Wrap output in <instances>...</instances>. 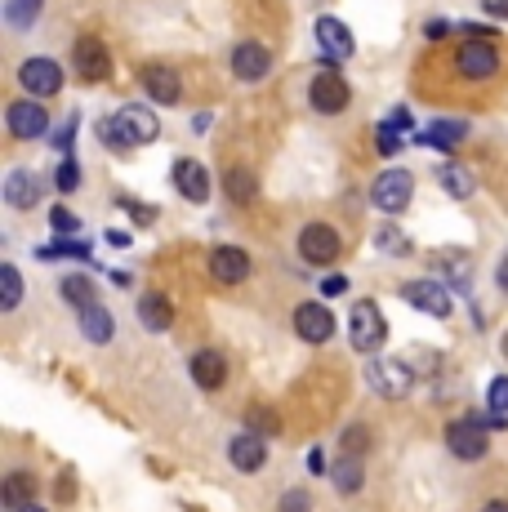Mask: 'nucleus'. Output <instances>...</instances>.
<instances>
[{
	"label": "nucleus",
	"instance_id": "nucleus-7",
	"mask_svg": "<svg viewBox=\"0 0 508 512\" xmlns=\"http://www.w3.org/2000/svg\"><path fill=\"white\" fill-rule=\"evenodd\" d=\"M5 125L14 139H41V134H50V112L36 98H14L5 107Z\"/></svg>",
	"mask_w": 508,
	"mask_h": 512
},
{
	"label": "nucleus",
	"instance_id": "nucleus-29",
	"mask_svg": "<svg viewBox=\"0 0 508 512\" xmlns=\"http://www.w3.org/2000/svg\"><path fill=\"white\" fill-rule=\"evenodd\" d=\"M58 294H63V299L72 303L76 312L90 308V303H99V294H94V281H90V277H81V272H72V277L58 281Z\"/></svg>",
	"mask_w": 508,
	"mask_h": 512
},
{
	"label": "nucleus",
	"instance_id": "nucleus-47",
	"mask_svg": "<svg viewBox=\"0 0 508 512\" xmlns=\"http://www.w3.org/2000/svg\"><path fill=\"white\" fill-rule=\"evenodd\" d=\"M103 241L112 245V250H130V232H121V228H112V232L103 236Z\"/></svg>",
	"mask_w": 508,
	"mask_h": 512
},
{
	"label": "nucleus",
	"instance_id": "nucleus-39",
	"mask_svg": "<svg viewBox=\"0 0 508 512\" xmlns=\"http://www.w3.org/2000/svg\"><path fill=\"white\" fill-rule=\"evenodd\" d=\"M379 152H384V156H397V152H402V139H397V125H393V121L379 125Z\"/></svg>",
	"mask_w": 508,
	"mask_h": 512
},
{
	"label": "nucleus",
	"instance_id": "nucleus-52",
	"mask_svg": "<svg viewBox=\"0 0 508 512\" xmlns=\"http://www.w3.org/2000/svg\"><path fill=\"white\" fill-rule=\"evenodd\" d=\"M495 281H500V290H508V259L500 263V272H495Z\"/></svg>",
	"mask_w": 508,
	"mask_h": 512
},
{
	"label": "nucleus",
	"instance_id": "nucleus-43",
	"mask_svg": "<svg viewBox=\"0 0 508 512\" xmlns=\"http://www.w3.org/2000/svg\"><path fill=\"white\" fill-rule=\"evenodd\" d=\"M344 290H348V277H339V272H335V277L321 281V299H339Z\"/></svg>",
	"mask_w": 508,
	"mask_h": 512
},
{
	"label": "nucleus",
	"instance_id": "nucleus-45",
	"mask_svg": "<svg viewBox=\"0 0 508 512\" xmlns=\"http://www.w3.org/2000/svg\"><path fill=\"white\" fill-rule=\"evenodd\" d=\"M308 472H317V477H321V472H330L326 450H321V446H312V450H308Z\"/></svg>",
	"mask_w": 508,
	"mask_h": 512
},
{
	"label": "nucleus",
	"instance_id": "nucleus-33",
	"mask_svg": "<svg viewBox=\"0 0 508 512\" xmlns=\"http://www.w3.org/2000/svg\"><path fill=\"white\" fill-rule=\"evenodd\" d=\"M254 192H259L254 174L246 170V165H232V170H228V196H232V201H250Z\"/></svg>",
	"mask_w": 508,
	"mask_h": 512
},
{
	"label": "nucleus",
	"instance_id": "nucleus-9",
	"mask_svg": "<svg viewBox=\"0 0 508 512\" xmlns=\"http://www.w3.org/2000/svg\"><path fill=\"white\" fill-rule=\"evenodd\" d=\"M18 85L32 98H54L63 90V67H58L54 58H27V63L18 67Z\"/></svg>",
	"mask_w": 508,
	"mask_h": 512
},
{
	"label": "nucleus",
	"instance_id": "nucleus-38",
	"mask_svg": "<svg viewBox=\"0 0 508 512\" xmlns=\"http://www.w3.org/2000/svg\"><path fill=\"white\" fill-rule=\"evenodd\" d=\"M375 241H379V250H388V254H410L406 236L397 232V228H379V232H375Z\"/></svg>",
	"mask_w": 508,
	"mask_h": 512
},
{
	"label": "nucleus",
	"instance_id": "nucleus-8",
	"mask_svg": "<svg viewBox=\"0 0 508 512\" xmlns=\"http://www.w3.org/2000/svg\"><path fill=\"white\" fill-rule=\"evenodd\" d=\"M402 299H406L415 312H428V317H437V321L451 317V294H446V285L433 281V277L406 281V285H402Z\"/></svg>",
	"mask_w": 508,
	"mask_h": 512
},
{
	"label": "nucleus",
	"instance_id": "nucleus-20",
	"mask_svg": "<svg viewBox=\"0 0 508 512\" xmlns=\"http://www.w3.org/2000/svg\"><path fill=\"white\" fill-rule=\"evenodd\" d=\"M428 268L442 272V277L451 281V290L468 294V268H473V259H468L464 250H433L428 254Z\"/></svg>",
	"mask_w": 508,
	"mask_h": 512
},
{
	"label": "nucleus",
	"instance_id": "nucleus-31",
	"mask_svg": "<svg viewBox=\"0 0 508 512\" xmlns=\"http://www.w3.org/2000/svg\"><path fill=\"white\" fill-rule=\"evenodd\" d=\"M18 303H23V277H18L14 263H5V268H0V308L18 312Z\"/></svg>",
	"mask_w": 508,
	"mask_h": 512
},
{
	"label": "nucleus",
	"instance_id": "nucleus-49",
	"mask_svg": "<svg viewBox=\"0 0 508 512\" xmlns=\"http://www.w3.org/2000/svg\"><path fill=\"white\" fill-rule=\"evenodd\" d=\"M58 499H76V481H72V477L58 481Z\"/></svg>",
	"mask_w": 508,
	"mask_h": 512
},
{
	"label": "nucleus",
	"instance_id": "nucleus-28",
	"mask_svg": "<svg viewBox=\"0 0 508 512\" xmlns=\"http://www.w3.org/2000/svg\"><path fill=\"white\" fill-rule=\"evenodd\" d=\"M437 183H442L446 192L455 196V201H468V196L477 192V179H473V174L464 170V165H455V161H446L442 170H437Z\"/></svg>",
	"mask_w": 508,
	"mask_h": 512
},
{
	"label": "nucleus",
	"instance_id": "nucleus-14",
	"mask_svg": "<svg viewBox=\"0 0 508 512\" xmlns=\"http://www.w3.org/2000/svg\"><path fill=\"white\" fill-rule=\"evenodd\" d=\"M317 45H321V54H326V67H339L344 58H353V49H357L353 32H348L335 14H321L317 18Z\"/></svg>",
	"mask_w": 508,
	"mask_h": 512
},
{
	"label": "nucleus",
	"instance_id": "nucleus-19",
	"mask_svg": "<svg viewBox=\"0 0 508 512\" xmlns=\"http://www.w3.org/2000/svg\"><path fill=\"white\" fill-rule=\"evenodd\" d=\"M174 187H179V196H188L192 205H205L210 201V174H205L201 161H174Z\"/></svg>",
	"mask_w": 508,
	"mask_h": 512
},
{
	"label": "nucleus",
	"instance_id": "nucleus-12",
	"mask_svg": "<svg viewBox=\"0 0 508 512\" xmlns=\"http://www.w3.org/2000/svg\"><path fill=\"white\" fill-rule=\"evenodd\" d=\"M455 67L468 76V81H486V76L500 72V49L491 41H464L455 54Z\"/></svg>",
	"mask_w": 508,
	"mask_h": 512
},
{
	"label": "nucleus",
	"instance_id": "nucleus-34",
	"mask_svg": "<svg viewBox=\"0 0 508 512\" xmlns=\"http://www.w3.org/2000/svg\"><path fill=\"white\" fill-rule=\"evenodd\" d=\"M486 410L491 415H508V374H495L491 388H486Z\"/></svg>",
	"mask_w": 508,
	"mask_h": 512
},
{
	"label": "nucleus",
	"instance_id": "nucleus-23",
	"mask_svg": "<svg viewBox=\"0 0 508 512\" xmlns=\"http://www.w3.org/2000/svg\"><path fill=\"white\" fill-rule=\"evenodd\" d=\"M36 201H41V183H36L27 170H9L5 174V205H14V210H32Z\"/></svg>",
	"mask_w": 508,
	"mask_h": 512
},
{
	"label": "nucleus",
	"instance_id": "nucleus-24",
	"mask_svg": "<svg viewBox=\"0 0 508 512\" xmlns=\"http://www.w3.org/2000/svg\"><path fill=\"white\" fill-rule=\"evenodd\" d=\"M139 326L152 330V334L170 330L174 326V303L165 299V294H143L139 299Z\"/></svg>",
	"mask_w": 508,
	"mask_h": 512
},
{
	"label": "nucleus",
	"instance_id": "nucleus-40",
	"mask_svg": "<svg viewBox=\"0 0 508 512\" xmlns=\"http://www.w3.org/2000/svg\"><path fill=\"white\" fill-rule=\"evenodd\" d=\"M76 125H81V116H67V121L63 125H58V134H54V147H58V152H67V147H72V139H76Z\"/></svg>",
	"mask_w": 508,
	"mask_h": 512
},
{
	"label": "nucleus",
	"instance_id": "nucleus-25",
	"mask_svg": "<svg viewBox=\"0 0 508 512\" xmlns=\"http://www.w3.org/2000/svg\"><path fill=\"white\" fill-rule=\"evenodd\" d=\"M330 481H335L339 495H357L361 486H366V468H361V455H339L335 464H330Z\"/></svg>",
	"mask_w": 508,
	"mask_h": 512
},
{
	"label": "nucleus",
	"instance_id": "nucleus-51",
	"mask_svg": "<svg viewBox=\"0 0 508 512\" xmlns=\"http://www.w3.org/2000/svg\"><path fill=\"white\" fill-rule=\"evenodd\" d=\"M482 512H508V499H491V504H486Z\"/></svg>",
	"mask_w": 508,
	"mask_h": 512
},
{
	"label": "nucleus",
	"instance_id": "nucleus-37",
	"mask_svg": "<svg viewBox=\"0 0 508 512\" xmlns=\"http://www.w3.org/2000/svg\"><path fill=\"white\" fill-rule=\"evenodd\" d=\"M58 192H76L81 187V165H76V156H67L63 165H58Z\"/></svg>",
	"mask_w": 508,
	"mask_h": 512
},
{
	"label": "nucleus",
	"instance_id": "nucleus-16",
	"mask_svg": "<svg viewBox=\"0 0 508 512\" xmlns=\"http://www.w3.org/2000/svg\"><path fill=\"white\" fill-rule=\"evenodd\" d=\"M139 76H143V90H148V98H156L161 107H174L183 98V81H179V72H174V67L148 63Z\"/></svg>",
	"mask_w": 508,
	"mask_h": 512
},
{
	"label": "nucleus",
	"instance_id": "nucleus-13",
	"mask_svg": "<svg viewBox=\"0 0 508 512\" xmlns=\"http://www.w3.org/2000/svg\"><path fill=\"white\" fill-rule=\"evenodd\" d=\"M295 330H299V339L304 343H330L335 339V312H330L321 299L299 303L295 308Z\"/></svg>",
	"mask_w": 508,
	"mask_h": 512
},
{
	"label": "nucleus",
	"instance_id": "nucleus-6",
	"mask_svg": "<svg viewBox=\"0 0 508 512\" xmlns=\"http://www.w3.org/2000/svg\"><path fill=\"white\" fill-rule=\"evenodd\" d=\"M339 250H344V241H339V232L330 228V223H308V228L299 232V259L312 263V268L335 263Z\"/></svg>",
	"mask_w": 508,
	"mask_h": 512
},
{
	"label": "nucleus",
	"instance_id": "nucleus-18",
	"mask_svg": "<svg viewBox=\"0 0 508 512\" xmlns=\"http://www.w3.org/2000/svg\"><path fill=\"white\" fill-rule=\"evenodd\" d=\"M228 459L237 472H263V464H268V441L259 432H237L228 441Z\"/></svg>",
	"mask_w": 508,
	"mask_h": 512
},
{
	"label": "nucleus",
	"instance_id": "nucleus-53",
	"mask_svg": "<svg viewBox=\"0 0 508 512\" xmlns=\"http://www.w3.org/2000/svg\"><path fill=\"white\" fill-rule=\"evenodd\" d=\"M500 352H504V357H508V330H504V339H500Z\"/></svg>",
	"mask_w": 508,
	"mask_h": 512
},
{
	"label": "nucleus",
	"instance_id": "nucleus-17",
	"mask_svg": "<svg viewBox=\"0 0 508 512\" xmlns=\"http://www.w3.org/2000/svg\"><path fill=\"white\" fill-rule=\"evenodd\" d=\"M210 277L223 285H241L250 277V254L237 250V245H214L210 254Z\"/></svg>",
	"mask_w": 508,
	"mask_h": 512
},
{
	"label": "nucleus",
	"instance_id": "nucleus-10",
	"mask_svg": "<svg viewBox=\"0 0 508 512\" xmlns=\"http://www.w3.org/2000/svg\"><path fill=\"white\" fill-rule=\"evenodd\" d=\"M308 98H312V107H317L321 116H335V112H344L348 107V81L335 72V67H326V72H317L312 76V85H308Z\"/></svg>",
	"mask_w": 508,
	"mask_h": 512
},
{
	"label": "nucleus",
	"instance_id": "nucleus-26",
	"mask_svg": "<svg viewBox=\"0 0 508 512\" xmlns=\"http://www.w3.org/2000/svg\"><path fill=\"white\" fill-rule=\"evenodd\" d=\"M81 334H85L90 343H112L116 317L103 308V303H90V308H81Z\"/></svg>",
	"mask_w": 508,
	"mask_h": 512
},
{
	"label": "nucleus",
	"instance_id": "nucleus-50",
	"mask_svg": "<svg viewBox=\"0 0 508 512\" xmlns=\"http://www.w3.org/2000/svg\"><path fill=\"white\" fill-rule=\"evenodd\" d=\"M388 121H393V125H397V130H406V125H410V112H406V107H397V112H393V116H388Z\"/></svg>",
	"mask_w": 508,
	"mask_h": 512
},
{
	"label": "nucleus",
	"instance_id": "nucleus-35",
	"mask_svg": "<svg viewBox=\"0 0 508 512\" xmlns=\"http://www.w3.org/2000/svg\"><path fill=\"white\" fill-rule=\"evenodd\" d=\"M50 228L58 236H76V232H81V219H76L67 205H54V210H50Z\"/></svg>",
	"mask_w": 508,
	"mask_h": 512
},
{
	"label": "nucleus",
	"instance_id": "nucleus-46",
	"mask_svg": "<svg viewBox=\"0 0 508 512\" xmlns=\"http://www.w3.org/2000/svg\"><path fill=\"white\" fill-rule=\"evenodd\" d=\"M464 32L473 36V41H491V36L500 32V27H486V23H464Z\"/></svg>",
	"mask_w": 508,
	"mask_h": 512
},
{
	"label": "nucleus",
	"instance_id": "nucleus-11",
	"mask_svg": "<svg viewBox=\"0 0 508 512\" xmlns=\"http://www.w3.org/2000/svg\"><path fill=\"white\" fill-rule=\"evenodd\" d=\"M72 67L81 81H107L112 76V54H107V45L99 36H81L72 45Z\"/></svg>",
	"mask_w": 508,
	"mask_h": 512
},
{
	"label": "nucleus",
	"instance_id": "nucleus-21",
	"mask_svg": "<svg viewBox=\"0 0 508 512\" xmlns=\"http://www.w3.org/2000/svg\"><path fill=\"white\" fill-rule=\"evenodd\" d=\"M464 134H468L464 121H428L424 130L415 134V143L419 147H433V152H455V147L464 143Z\"/></svg>",
	"mask_w": 508,
	"mask_h": 512
},
{
	"label": "nucleus",
	"instance_id": "nucleus-36",
	"mask_svg": "<svg viewBox=\"0 0 508 512\" xmlns=\"http://www.w3.org/2000/svg\"><path fill=\"white\" fill-rule=\"evenodd\" d=\"M277 512H312V495L308 490H299V486H290L286 495L277 499Z\"/></svg>",
	"mask_w": 508,
	"mask_h": 512
},
{
	"label": "nucleus",
	"instance_id": "nucleus-15",
	"mask_svg": "<svg viewBox=\"0 0 508 512\" xmlns=\"http://www.w3.org/2000/svg\"><path fill=\"white\" fill-rule=\"evenodd\" d=\"M272 72V54H268V45H259V41H241L237 49H232V76L237 81H263V76Z\"/></svg>",
	"mask_w": 508,
	"mask_h": 512
},
{
	"label": "nucleus",
	"instance_id": "nucleus-5",
	"mask_svg": "<svg viewBox=\"0 0 508 512\" xmlns=\"http://www.w3.org/2000/svg\"><path fill=\"white\" fill-rule=\"evenodd\" d=\"M366 383L379 392V397H388V401H402L410 388H415V374H410L406 361H384V357H375L366 366Z\"/></svg>",
	"mask_w": 508,
	"mask_h": 512
},
{
	"label": "nucleus",
	"instance_id": "nucleus-42",
	"mask_svg": "<svg viewBox=\"0 0 508 512\" xmlns=\"http://www.w3.org/2000/svg\"><path fill=\"white\" fill-rule=\"evenodd\" d=\"M121 205H125V214H130V219L139 223V228L156 223V210H152V205H143V201H121Z\"/></svg>",
	"mask_w": 508,
	"mask_h": 512
},
{
	"label": "nucleus",
	"instance_id": "nucleus-32",
	"mask_svg": "<svg viewBox=\"0 0 508 512\" xmlns=\"http://www.w3.org/2000/svg\"><path fill=\"white\" fill-rule=\"evenodd\" d=\"M41 259H90V245L85 241H72V236H58L54 245H45V250H36Z\"/></svg>",
	"mask_w": 508,
	"mask_h": 512
},
{
	"label": "nucleus",
	"instance_id": "nucleus-1",
	"mask_svg": "<svg viewBox=\"0 0 508 512\" xmlns=\"http://www.w3.org/2000/svg\"><path fill=\"white\" fill-rule=\"evenodd\" d=\"M99 134H103L107 147H116V152H130V147L152 143L156 134H161V121H156L152 107L130 103V107H121L116 116H103V121H99Z\"/></svg>",
	"mask_w": 508,
	"mask_h": 512
},
{
	"label": "nucleus",
	"instance_id": "nucleus-41",
	"mask_svg": "<svg viewBox=\"0 0 508 512\" xmlns=\"http://www.w3.org/2000/svg\"><path fill=\"white\" fill-rule=\"evenodd\" d=\"M366 446H370V432L366 428H348L344 432V450H348V455H366Z\"/></svg>",
	"mask_w": 508,
	"mask_h": 512
},
{
	"label": "nucleus",
	"instance_id": "nucleus-48",
	"mask_svg": "<svg viewBox=\"0 0 508 512\" xmlns=\"http://www.w3.org/2000/svg\"><path fill=\"white\" fill-rule=\"evenodd\" d=\"M482 9L486 14H495L500 23H508V0H482Z\"/></svg>",
	"mask_w": 508,
	"mask_h": 512
},
{
	"label": "nucleus",
	"instance_id": "nucleus-4",
	"mask_svg": "<svg viewBox=\"0 0 508 512\" xmlns=\"http://www.w3.org/2000/svg\"><path fill=\"white\" fill-rule=\"evenodd\" d=\"M410 196H415V179H410V170H402V165H388V170L370 183V205H375L379 214H402L410 205Z\"/></svg>",
	"mask_w": 508,
	"mask_h": 512
},
{
	"label": "nucleus",
	"instance_id": "nucleus-54",
	"mask_svg": "<svg viewBox=\"0 0 508 512\" xmlns=\"http://www.w3.org/2000/svg\"><path fill=\"white\" fill-rule=\"evenodd\" d=\"M18 512H45V508H36V504H27V508H18Z\"/></svg>",
	"mask_w": 508,
	"mask_h": 512
},
{
	"label": "nucleus",
	"instance_id": "nucleus-44",
	"mask_svg": "<svg viewBox=\"0 0 508 512\" xmlns=\"http://www.w3.org/2000/svg\"><path fill=\"white\" fill-rule=\"evenodd\" d=\"M446 32H451V23H446V18H428V23H424V36H428V41H442Z\"/></svg>",
	"mask_w": 508,
	"mask_h": 512
},
{
	"label": "nucleus",
	"instance_id": "nucleus-3",
	"mask_svg": "<svg viewBox=\"0 0 508 512\" xmlns=\"http://www.w3.org/2000/svg\"><path fill=\"white\" fill-rule=\"evenodd\" d=\"M348 339H353V348L366 352V357H375V352L388 343V321H384V312H379L375 299H357L353 317H348Z\"/></svg>",
	"mask_w": 508,
	"mask_h": 512
},
{
	"label": "nucleus",
	"instance_id": "nucleus-22",
	"mask_svg": "<svg viewBox=\"0 0 508 512\" xmlns=\"http://www.w3.org/2000/svg\"><path fill=\"white\" fill-rule=\"evenodd\" d=\"M223 379H228V361H223L214 348H201L197 357H192V383H201L205 392H214V388H223Z\"/></svg>",
	"mask_w": 508,
	"mask_h": 512
},
{
	"label": "nucleus",
	"instance_id": "nucleus-2",
	"mask_svg": "<svg viewBox=\"0 0 508 512\" xmlns=\"http://www.w3.org/2000/svg\"><path fill=\"white\" fill-rule=\"evenodd\" d=\"M446 450L459 464H482L491 455V437H486V423L477 415H464L455 423H446Z\"/></svg>",
	"mask_w": 508,
	"mask_h": 512
},
{
	"label": "nucleus",
	"instance_id": "nucleus-27",
	"mask_svg": "<svg viewBox=\"0 0 508 512\" xmlns=\"http://www.w3.org/2000/svg\"><path fill=\"white\" fill-rule=\"evenodd\" d=\"M0 499H5V508H14V512L36 504V477L32 472H9L5 486H0Z\"/></svg>",
	"mask_w": 508,
	"mask_h": 512
},
{
	"label": "nucleus",
	"instance_id": "nucleus-30",
	"mask_svg": "<svg viewBox=\"0 0 508 512\" xmlns=\"http://www.w3.org/2000/svg\"><path fill=\"white\" fill-rule=\"evenodd\" d=\"M45 9V0H5V27L14 32H27L36 23V14Z\"/></svg>",
	"mask_w": 508,
	"mask_h": 512
}]
</instances>
